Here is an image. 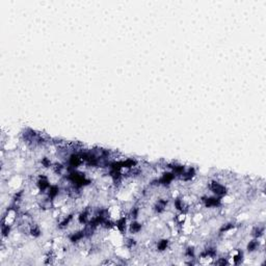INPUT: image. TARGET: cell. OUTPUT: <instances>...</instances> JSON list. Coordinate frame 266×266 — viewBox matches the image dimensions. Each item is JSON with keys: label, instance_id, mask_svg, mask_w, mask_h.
Wrapping results in <instances>:
<instances>
[{"label": "cell", "instance_id": "6da1fadb", "mask_svg": "<svg viewBox=\"0 0 266 266\" xmlns=\"http://www.w3.org/2000/svg\"><path fill=\"white\" fill-rule=\"evenodd\" d=\"M169 245V240L167 239H163V240H160L158 244H157V249L159 252H162V251H165L166 247Z\"/></svg>", "mask_w": 266, "mask_h": 266}]
</instances>
